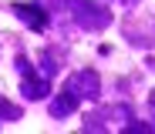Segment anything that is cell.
Listing matches in <instances>:
<instances>
[{
	"mask_svg": "<svg viewBox=\"0 0 155 134\" xmlns=\"http://www.w3.org/2000/svg\"><path fill=\"white\" fill-rule=\"evenodd\" d=\"M78 107V94L71 91V87H64L61 91V97H54V104H51V114L54 117H64V114H71Z\"/></svg>",
	"mask_w": 155,
	"mask_h": 134,
	"instance_id": "4",
	"label": "cell"
},
{
	"mask_svg": "<svg viewBox=\"0 0 155 134\" xmlns=\"http://www.w3.org/2000/svg\"><path fill=\"white\" fill-rule=\"evenodd\" d=\"M0 117H7V121H17V117H20V107H14V104H7L4 97H0Z\"/></svg>",
	"mask_w": 155,
	"mask_h": 134,
	"instance_id": "5",
	"label": "cell"
},
{
	"mask_svg": "<svg viewBox=\"0 0 155 134\" xmlns=\"http://www.w3.org/2000/svg\"><path fill=\"white\" fill-rule=\"evenodd\" d=\"M14 14H17L24 23H27V27H34V30H44V23H47V17H44L41 7H24V4H17Z\"/></svg>",
	"mask_w": 155,
	"mask_h": 134,
	"instance_id": "3",
	"label": "cell"
},
{
	"mask_svg": "<svg viewBox=\"0 0 155 134\" xmlns=\"http://www.w3.org/2000/svg\"><path fill=\"white\" fill-rule=\"evenodd\" d=\"M17 67H20V74H24V84H20V91H24V97H31V101H37V97H44L47 94V80L44 77H34V70H31V64L27 61H17Z\"/></svg>",
	"mask_w": 155,
	"mask_h": 134,
	"instance_id": "1",
	"label": "cell"
},
{
	"mask_svg": "<svg viewBox=\"0 0 155 134\" xmlns=\"http://www.w3.org/2000/svg\"><path fill=\"white\" fill-rule=\"evenodd\" d=\"M68 87H71L78 97H98V74L81 70V74H74V77L68 80Z\"/></svg>",
	"mask_w": 155,
	"mask_h": 134,
	"instance_id": "2",
	"label": "cell"
}]
</instances>
